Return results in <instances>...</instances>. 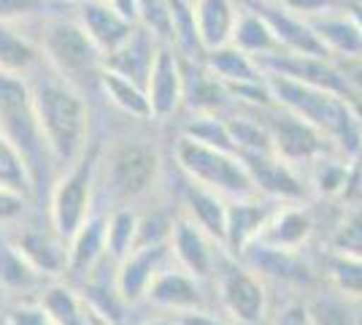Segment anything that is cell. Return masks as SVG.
Instances as JSON below:
<instances>
[{
    "instance_id": "6da1fadb",
    "label": "cell",
    "mask_w": 362,
    "mask_h": 325,
    "mask_svg": "<svg viewBox=\"0 0 362 325\" xmlns=\"http://www.w3.org/2000/svg\"><path fill=\"white\" fill-rule=\"evenodd\" d=\"M28 84L44 139L60 173L74 166L90 147V106L84 90L54 74L46 62L28 76Z\"/></svg>"
},
{
    "instance_id": "7a4b0ae2",
    "label": "cell",
    "mask_w": 362,
    "mask_h": 325,
    "mask_svg": "<svg viewBox=\"0 0 362 325\" xmlns=\"http://www.w3.org/2000/svg\"><path fill=\"white\" fill-rule=\"evenodd\" d=\"M273 101L281 108L298 114L300 120L314 125L335 144V149L346 157H357V144L362 136V120L341 95L305 84L298 79L265 74Z\"/></svg>"
},
{
    "instance_id": "3957f363",
    "label": "cell",
    "mask_w": 362,
    "mask_h": 325,
    "mask_svg": "<svg viewBox=\"0 0 362 325\" xmlns=\"http://www.w3.org/2000/svg\"><path fill=\"white\" fill-rule=\"evenodd\" d=\"M0 133L22 155L25 166L30 171L33 190L49 185L52 176H57V166H54V157L49 152V144L38 122L28 79L0 74Z\"/></svg>"
},
{
    "instance_id": "277c9868",
    "label": "cell",
    "mask_w": 362,
    "mask_h": 325,
    "mask_svg": "<svg viewBox=\"0 0 362 325\" xmlns=\"http://www.w3.org/2000/svg\"><path fill=\"white\" fill-rule=\"evenodd\" d=\"M28 30L35 35L44 62L54 74L68 79L78 90H84L87 79L98 81L100 68H103V55L98 52L90 35L78 25L76 14L49 16Z\"/></svg>"
},
{
    "instance_id": "5b68a950",
    "label": "cell",
    "mask_w": 362,
    "mask_h": 325,
    "mask_svg": "<svg viewBox=\"0 0 362 325\" xmlns=\"http://www.w3.org/2000/svg\"><path fill=\"white\" fill-rule=\"evenodd\" d=\"M173 157H176V166L187 179L209 187L230 201L257 195L252 176H249L238 152L219 149L211 144L189 139V136H179L176 147H173Z\"/></svg>"
},
{
    "instance_id": "8992f818",
    "label": "cell",
    "mask_w": 362,
    "mask_h": 325,
    "mask_svg": "<svg viewBox=\"0 0 362 325\" xmlns=\"http://www.w3.org/2000/svg\"><path fill=\"white\" fill-rule=\"evenodd\" d=\"M98 176L106 182V190L127 206L149 193L160 176V157L154 147L141 139H117L98 157Z\"/></svg>"
},
{
    "instance_id": "52a82bcc",
    "label": "cell",
    "mask_w": 362,
    "mask_h": 325,
    "mask_svg": "<svg viewBox=\"0 0 362 325\" xmlns=\"http://www.w3.org/2000/svg\"><path fill=\"white\" fill-rule=\"evenodd\" d=\"M98 147H87V152L74 166L60 171L49 193V225L60 239H71L81 222L92 215V193L98 182Z\"/></svg>"
},
{
    "instance_id": "ba28073f",
    "label": "cell",
    "mask_w": 362,
    "mask_h": 325,
    "mask_svg": "<svg viewBox=\"0 0 362 325\" xmlns=\"http://www.w3.org/2000/svg\"><path fill=\"white\" fill-rule=\"evenodd\" d=\"M257 117L265 122L268 133H271L273 152L298 166H311L317 157L327 155V152H338L322 130H317L314 125H308L305 120H300L298 114H292L287 108H281L279 103L265 108H252Z\"/></svg>"
},
{
    "instance_id": "9c48e42d",
    "label": "cell",
    "mask_w": 362,
    "mask_h": 325,
    "mask_svg": "<svg viewBox=\"0 0 362 325\" xmlns=\"http://www.w3.org/2000/svg\"><path fill=\"white\" fill-rule=\"evenodd\" d=\"M214 279H216V298L233 323L257 325L265 317L268 293L255 268L243 266L238 258L225 255L214 271Z\"/></svg>"
},
{
    "instance_id": "30bf717a",
    "label": "cell",
    "mask_w": 362,
    "mask_h": 325,
    "mask_svg": "<svg viewBox=\"0 0 362 325\" xmlns=\"http://www.w3.org/2000/svg\"><path fill=\"white\" fill-rule=\"evenodd\" d=\"M168 247H170L173 263H179L184 271H189L197 279L214 277L219 261L227 255L222 244L216 239H211L200 225H195L189 217L173 219Z\"/></svg>"
},
{
    "instance_id": "8fae6325",
    "label": "cell",
    "mask_w": 362,
    "mask_h": 325,
    "mask_svg": "<svg viewBox=\"0 0 362 325\" xmlns=\"http://www.w3.org/2000/svg\"><path fill=\"white\" fill-rule=\"evenodd\" d=\"M241 160L255 193L276 203H300L305 195V182L298 173V169L281 160L276 152H241Z\"/></svg>"
},
{
    "instance_id": "7c38bea8",
    "label": "cell",
    "mask_w": 362,
    "mask_h": 325,
    "mask_svg": "<svg viewBox=\"0 0 362 325\" xmlns=\"http://www.w3.org/2000/svg\"><path fill=\"white\" fill-rule=\"evenodd\" d=\"M144 87L149 98L151 120H170L179 114V108L184 106V76L179 52L170 44H160Z\"/></svg>"
},
{
    "instance_id": "4fadbf2b",
    "label": "cell",
    "mask_w": 362,
    "mask_h": 325,
    "mask_svg": "<svg viewBox=\"0 0 362 325\" xmlns=\"http://www.w3.org/2000/svg\"><path fill=\"white\" fill-rule=\"evenodd\" d=\"M276 209V201H268L262 195H249V198H233L227 201V225L222 247L230 258L241 261L243 252L259 239L268 217Z\"/></svg>"
},
{
    "instance_id": "5bb4252c",
    "label": "cell",
    "mask_w": 362,
    "mask_h": 325,
    "mask_svg": "<svg viewBox=\"0 0 362 325\" xmlns=\"http://www.w3.org/2000/svg\"><path fill=\"white\" fill-rule=\"evenodd\" d=\"M144 301H149L154 309L170 312V314L203 309V287H200V279L170 261L149 282Z\"/></svg>"
},
{
    "instance_id": "9a60e30c",
    "label": "cell",
    "mask_w": 362,
    "mask_h": 325,
    "mask_svg": "<svg viewBox=\"0 0 362 325\" xmlns=\"http://www.w3.org/2000/svg\"><path fill=\"white\" fill-rule=\"evenodd\" d=\"M241 3L255 6L257 11L268 19V25L273 28L279 44H281V52H287V55H311V57H330L325 52V47L319 44L311 22L287 11L279 0H241Z\"/></svg>"
},
{
    "instance_id": "2e32d148",
    "label": "cell",
    "mask_w": 362,
    "mask_h": 325,
    "mask_svg": "<svg viewBox=\"0 0 362 325\" xmlns=\"http://www.w3.org/2000/svg\"><path fill=\"white\" fill-rule=\"evenodd\" d=\"M170 261L173 258H170L168 244H138L127 258H122L117 263V271H114L122 298L127 304H138L146 295V287H149L151 279L157 277V271Z\"/></svg>"
},
{
    "instance_id": "e0dca14e",
    "label": "cell",
    "mask_w": 362,
    "mask_h": 325,
    "mask_svg": "<svg viewBox=\"0 0 362 325\" xmlns=\"http://www.w3.org/2000/svg\"><path fill=\"white\" fill-rule=\"evenodd\" d=\"M76 19L90 35V41L98 47V52L106 57L114 49H119L138 25H133L108 3V0H84L76 6Z\"/></svg>"
},
{
    "instance_id": "ac0fdd59",
    "label": "cell",
    "mask_w": 362,
    "mask_h": 325,
    "mask_svg": "<svg viewBox=\"0 0 362 325\" xmlns=\"http://www.w3.org/2000/svg\"><path fill=\"white\" fill-rule=\"evenodd\" d=\"M11 241L44 279H60L62 274H68V241L52 231V225H25Z\"/></svg>"
},
{
    "instance_id": "d6986e66",
    "label": "cell",
    "mask_w": 362,
    "mask_h": 325,
    "mask_svg": "<svg viewBox=\"0 0 362 325\" xmlns=\"http://www.w3.org/2000/svg\"><path fill=\"white\" fill-rule=\"evenodd\" d=\"M308 22H311V28L317 33L319 44L325 47V52L330 55L332 60H362V30L360 25H357V19L349 11V3L344 8L319 14L314 19H308Z\"/></svg>"
},
{
    "instance_id": "ffe728a7",
    "label": "cell",
    "mask_w": 362,
    "mask_h": 325,
    "mask_svg": "<svg viewBox=\"0 0 362 325\" xmlns=\"http://www.w3.org/2000/svg\"><path fill=\"white\" fill-rule=\"evenodd\" d=\"M311 231H314L311 215L303 209L300 203H276V209L271 212L257 241L276 249L298 252L308 241Z\"/></svg>"
},
{
    "instance_id": "44dd1931",
    "label": "cell",
    "mask_w": 362,
    "mask_h": 325,
    "mask_svg": "<svg viewBox=\"0 0 362 325\" xmlns=\"http://www.w3.org/2000/svg\"><path fill=\"white\" fill-rule=\"evenodd\" d=\"M160 44H163V41H157L146 28L138 25L136 30H133V35H130L119 49H114L111 55L103 57V68H108V71H114V74H119V76H124V79H133L136 84L144 87ZM144 90H146V87H144Z\"/></svg>"
},
{
    "instance_id": "7402d4cb",
    "label": "cell",
    "mask_w": 362,
    "mask_h": 325,
    "mask_svg": "<svg viewBox=\"0 0 362 325\" xmlns=\"http://www.w3.org/2000/svg\"><path fill=\"white\" fill-rule=\"evenodd\" d=\"M44 65V55L28 28L0 22V74L28 79Z\"/></svg>"
},
{
    "instance_id": "603a6c76",
    "label": "cell",
    "mask_w": 362,
    "mask_h": 325,
    "mask_svg": "<svg viewBox=\"0 0 362 325\" xmlns=\"http://www.w3.org/2000/svg\"><path fill=\"white\" fill-rule=\"evenodd\" d=\"M106 261V215H90L68 239V274L90 277Z\"/></svg>"
},
{
    "instance_id": "cb8c5ba5",
    "label": "cell",
    "mask_w": 362,
    "mask_h": 325,
    "mask_svg": "<svg viewBox=\"0 0 362 325\" xmlns=\"http://www.w3.org/2000/svg\"><path fill=\"white\" fill-rule=\"evenodd\" d=\"M181 206H184V217H189L195 225H200L211 239L219 244L225 241V225H227V198L214 193L209 187L197 185L192 179L184 176V187H181ZM225 249V247H222Z\"/></svg>"
},
{
    "instance_id": "d4e9b609",
    "label": "cell",
    "mask_w": 362,
    "mask_h": 325,
    "mask_svg": "<svg viewBox=\"0 0 362 325\" xmlns=\"http://www.w3.org/2000/svg\"><path fill=\"white\" fill-rule=\"evenodd\" d=\"M192 8H195L197 35L206 52L230 44L241 14V0H192Z\"/></svg>"
},
{
    "instance_id": "484cf974",
    "label": "cell",
    "mask_w": 362,
    "mask_h": 325,
    "mask_svg": "<svg viewBox=\"0 0 362 325\" xmlns=\"http://www.w3.org/2000/svg\"><path fill=\"white\" fill-rule=\"evenodd\" d=\"M203 65L209 68V74H214L225 84L227 90L238 87V84H255V81L265 79V71H262L259 60L241 52L238 47H233V44L209 49L203 55Z\"/></svg>"
},
{
    "instance_id": "4316f807",
    "label": "cell",
    "mask_w": 362,
    "mask_h": 325,
    "mask_svg": "<svg viewBox=\"0 0 362 325\" xmlns=\"http://www.w3.org/2000/svg\"><path fill=\"white\" fill-rule=\"evenodd\" d=\"M46 282L49 279H44L33 268L30 261L11 241V236L0 233V293L28 298L30 293L44 290Z\"/></svg>"
},
{
    "instance_id": "83f0119b",
    "label": "cell",
    "mask_w": 362,
    "mask_h": 325,
    "mask_svg": "<svg viewBox=\"0 0 362 325\" xmlns=\"http://www.w3.org/2000/svg\"><path fill=\"white\" fill-rule=\"evenodd\" d=\"M230 44L238 47L241 52H246V55L257 57V60L281 52V44H279L273 28L268 25V19L259 14L255 6H249V3H241V14H238V22H235Z\"/></svg>"
},
{
    "instance_id": "f1b7e54d",
    "label": "cell",
    "mask_w": 362,
    "mask_h": 325,
    "mask_svg": "<svg viewBox=\"0 0 362 325\" xmlns=\"http://www.w3.org/2000/svg\"><path fill=\"white\" fill-rule=\"evenodd\" d=\"M98 87L100 93L106 95V101L114 108H119L122 114L133 117V120H151V108L146 90L136 84L133 79H124L108 68H100V76H98Z\"/></svg>"
},
{
    "instance_id": "f546056e",
    "label": "cell",
    "mask_w": 362,
    "mask_h": 325,
    "mask_svg": "<svg viewBox=\"0 0 362 325\" xmlns=\"http://www.w3.org/2000/svg\"><path fill=\"white\" fill-rule=\"evenodd\" d=\"M241 261H252L255 271L271 274V277L284 279V282H305L308 279V268L298 258V252L268 247V244H259V241H255L252 247L243 252Z\"/></svg>"
},
{
    "instance_id": "4dcf8cb0",
    "label": "cell",
    "mask_w": 362,
    "mask_h": 325,
    "mask_svg": "<svg viewBox=\"0 0 362 325\" xmlns=\"http://www.w3.org/2000/svg\"><path fill=\"white\" fill-rule=\"evenodd\" d=\"M170 47L181 60H203L206 49L200 44L192 0H170Z\"/></svg>"
},
{
    "instance_id": "1f68e13d",
    "label": "cell",
    "mask_w": 362,
    "mask_h": 325,
    "mask_svg": "<svg viewBox=\"0 0 362 325\" xmlns=\"http://www.w3.org/2000/svg\"><path fill=\"white\" fill-rule=\"evenodd\" d=\"M38 298L46 307V312L52 314L54 325H90V309H87L81 293L74 287L54 282V285L44 287Z\"/></svg>"
},
{
    "instance_id": "d6a6232c",
    "label": "cell",
    "mask_w": 362,
    "mask_h": 325,
    "mask_svg": "<svg viewBox=\"0 0 362 325\" xmlns=\"http://www.w3.org/2000/svg\"><path fill=\"white\" fill-rule=\"evenodd\" d=\"M308 169H311L308 182L314 187V193L322 198L341 195L351 182V160L341 152H327V155L317 157Z\"/></svg>"
},
{
    "instance_id": "836d02e7",
    "label": "cell",
    "mask_w": 362,
    "mask_h": 325,
    "mask_svg": "<svg viewBox=\"0 0 362 325\" xmlns=\"http://www.w3.org/2000/svg\"><path fill=\"white\" fill-rule=\"evenodd\" d=\"M76 14V6L65 0H0V22L33 28L49 16Z\"/></svg>"
},
{
    "instance_id": "e575fe53",
    "label": "cell",
    "mask_w": 362,
    "mask_h": 325,
    "mask_svg": "<svg viewBox=\"0 0 362 325\" xmlns=\"http://www.w3.org/2000/svg\"><path fill=\"white\" fill-rule=\"evenodd\" d=\"M138 244V215L130 206H119L106 215V261L119 263Z\"/></svg>"
},
{
    "instance_id": "d590c367",
    "label": "cell",
    "mask_w": 362,
    "mask_h": 325,
    "mask_svg": "<svg viewBox=\"0 0 362 325\" xmlns=\"http://www.w3.org/2000/svg\"><path fill=\"white\" fill-rule=\"evenodd\" d=\"M181 136H189L195 141H203V144H211V147H219V149H230L235 152V144H233V136H230V127H227V120L222 114H209V111H197L192 114Z\"/></svg>"
},
{
    "instance_id": "8d00e7d4",
    "label": "cell",
    "mask_w": 362,
    "mask_h": 325,
    "mask_svg": "<svg viewBox=\"0 0 362 325\" xmlns=\"http://www.w3.org/2000/svg\"><path fill=\"white\" fill-rule=\"evenodd\" d=\"M330 282L332 287L346 298H362V255L338 252L330 258Z\"/></svg>"
},
{
    "instance_id": "74e56055",
    "label": "cell",
    "mask_w": 362,
    "mask_h": 325,
    "mask_svg": "<svg viewBox=\"0 0 362 325\" xmlns=\"http://www.w3.org/2000/svg\"><path fill=\"white\" fill-rule=\"evenodd\" d=\"M0 185H8L14 190H22L25 195H33V179L30 171L25 166L22 155L14 149V144L0 133Z\"/></svg>"
},
{
    "instance_id": "f35d334b",
    "label": "cell",
    "mask_w": 362,
    "mask_h": 325,
    "mask_svg": "<svg viewBox=\"0 0 362 325\" xmlns=\"http://www.w3.org/2000/svg\"><path fill=\"white\" fill-rule=\"evenodd\" d=\"M136 3L141 28H146L157 41L170 44V0H136Z\"/></svg>"
},
{
    "instance_id": "ab89813d",
    "label": "cell",
    "mask_w": 362,
    "mask_h": 325,
    "mask_svg": "<svg viewBox=\"0 0 362 325\" xmlns=\"http://www.w3.org/2000/svg\"><path fill=\"white\" fill-rule=\"evenodd\" d=\"M6 317H8V325H54L41 298H22L6 312Z\"/></svg>"
},
{
    "instance_id": "60d3db41",
    "label": "cell",
    "mask_w": 362,
    "mask_h": 325,
    "mask_svg": "<svg viewBox=\"0 0 362 325\" xmlns=\"http://www.w3.org/2000/svg\"><path fill=\"white\" fill-rule=\"evenodd\" d=\"M28 203H30V195L8 185H0V225H16L28 215Z\"/></svg>"
},
{
    "instance_id": "b9f144b4",
    "label": "cell",
    "mask_w": 362,
    "mask_h": 325,
    "mask_svg": "<svg viewBox=\"0 0 362 325\" xmlns=\"http://www.w3.org/2000/svg\"><path fill=\"white\" fill-rule=\"evenodd\" d=\"M170 225L173 222H168L163 215H138V244H168Z\"/></svg>"
},
{
    "instance_id": "7bdbcfd3",
    "label": "cell",
    "mask_w": 362,
    "mask_h": 325,
    "mask_svg": "<svg viewBox=\"0 0 362 325\" xmlns=\"http://www.w3.org/2000/svg\"><path fill=\"white\" fill-rule=\"evenodd\" d=\"M287 11L303 16V19H314L319 14H327L335 8H344L349 0H279Z\"/></svg>"
},
{
    "instance_id": "ee69618b",
    "label": "cell",
    "mask_w": 362,
    "mask_h": 325,
    "mask_svg": "<svg viewBox=\"0 0 362 325\" xmlns=\"http://www.w3.org/2000/svg\"><path fill=\"white\" fill-rule=\"evenodd\" d=\"M276 325H317L311 312L300 301H289L284 309L276 314Z\"/></svg>"
},
{
    "instance_id": "f6af8a7d",
    "label": "cell",
    "mask_w": 362,
    "mask_h": 325,
    "mask_svg": "<svg viewBox=\"0 0 362 325\" xmlns=\"http://www.w3.org/2000/svg\"><path fill=\"white\" fill-rule=\"evenodd\" d=\"M173 320H176V325H230L225 317H216V314H211V312H206V309L181 312Z\"/></svg>"
},
{
    "instance_id": "bcb514c9",
    "label": "cell",
    "mask_w": 362,
    "mask_h": 325,
    "mask_svg": "<svg viewBox=\"0 0 362 325\" xmlns=\"http://www.w3.org/2000/svg\"><path fill=\"white\" fill-rule=\"evenodd\" d=\"M87 309H90V307H87ZM90 325H114V323H111V320H106L103 314H98V312L90 309Z\"/></svg>"
},
{
    "instance_id": "7dc6e473",
    "label": "cell",
    "mask_w": 362,
    "mask_h": 325,
    "mask_svg": "<svg viewBox=\"0 0 362 325\" xmlns=\"http://www.w3.org/2000/svg\"><path fill=\"white\" fill-rule=\"evenodd\" d=\"M141 325H176V320L173 317H151V320H146V323Z\"/></svg>"
},
{
    "instance_id": "c3c4849f",
    "label": "cell",
    "mask_w": 362,
    "mask_h": 325,
    "mask_svg": "<svg viewBox=\"0 0 362 325\" xmlns=\"http://www.w3.org/2000/svg\"><path fill=\"white\" fill-rule=\"evenodd\" d=\"M0 325H8V317H6V312H0Z\"/></svg>"
},
{
    "instance_id": "681fc988",
    "label": "cell",
    "mask_w": 362,
    "mask_h": 325,
    "mask_svg": "<svg viewBox=\"0 0 362 325\" xmlns=\"http://www.w3.org/2000/svg\"><path fill=\"white\" fill-rule=\"evenodd\" d=\"M357 157L362 160V136H360V144H357Z\"/></svg>"
},
{
    "instance_id": "f907efd6",
    "label": "cell",
    "mask_w": 362,
    "mask_h": 325,
    "mask_svg": "<svg viewBox=\"0 0 362 325\" xmlns=\"http://www.w3.org/2000/svg\"><path fill=\"white\" fill-rule=\"evenodd\" d=\"M65 3H71V6H78V3H84V0H65Z\"/></svg>"
}]
</instances>
